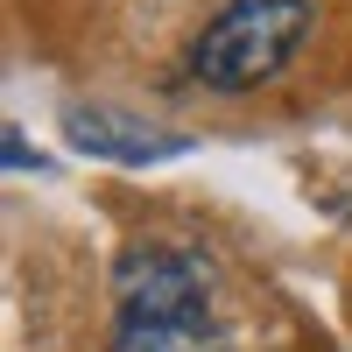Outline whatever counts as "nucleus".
Here are the masks:
<instances>
[{
  "label": "nucleus",
  "mask_w": 352,
  "mask_h": 352,
  "mask_svg": "<svg viewBox=\"0 0 352 352\" xmlns=\"http://www.w3.org/2000/svg\"><path fill=\"white\" fill-rule=\"evenodd\" d=\"M212 282L184 247H127L113 275V352H212Z\"/></svg>",
  "instance_id": "obj_1"
},
{
  "label": "nucleus",
  "mask_w": 352,
  "mask_h": 352,
  "mask_svg": "<svg viewBox=\"0 0 352 352\" xmlns=\"http://www.w3.org/2000/svg\"><path fill=\"white\" fill-rule=\"evenodd\" d=\"M310 21V0H226L190 43V78L204 92H254L303 50Z\"/></svg>",
  "instance_id": "obj_2"
},
{
  "label": "nucleus",
  "mask_w": 352,
  "mask_h": 352,
  "mask_svg": "<svg viewBox=\"0 0 352 352\" xmlns=\"http://www.w3.org/2000/svg\"><path fill=\"white\" fill-rule=\"evenodd\" d=\"M64 134H71V148L99 155V162H169V155L190 148L184 134H162V127L134 120V113H120V106H71Z\"/></svg>",
  "instance_id": "obj_3"
},
{
  "label": "nucleus",
  "mask_w": 352,
  "mask_h": 352,
  "mask_svg": "<svg viewBox=\"0 0 352 352\" xmlns=\"http://www.w3.org/2000/svg\"><path fill=\"white\" fill-rule=\"evenodd\" d=\"M0 148H8V169H21V176L50 169V155H43V148H28V134H21V127H8V141H0Z\"/></svg>",
  "instance_id": "obj_4"
}]
</instances>
